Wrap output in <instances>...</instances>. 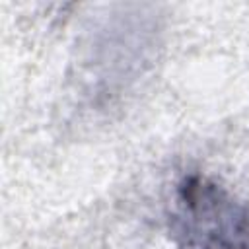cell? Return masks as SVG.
<instances>
[{
    "instance_id": "1",
    "label": "cell",
    "mask_w": 249,
    "mask_h": 249,
    "mask_svg": "<svg viewBox=\"0 0 249 249\" xmlns=\"http://www.w3.org/2000/svg\"><path fill=\"white\" fill-rule=\"evenodd\" d=\"M179 249H249V208L216 183L191 175L177 189Z\"/></svg>"
}]
</instances>
